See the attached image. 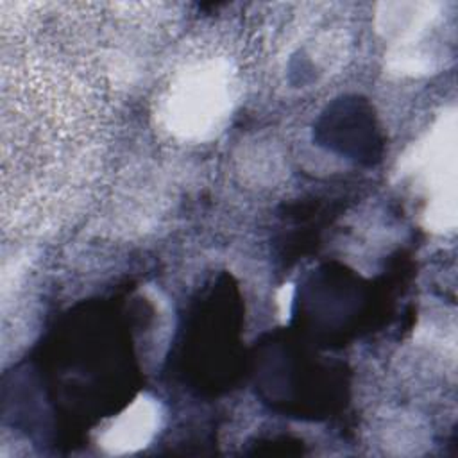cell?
<instances>
[{
  "instance_id": "obj_1",
  "label": "cell",
  "mask_w": 458,
  "mask_h": 458,
  "mask_svg": "<svg viewBox=\"0 0 458 458\" xmlns=\"http://www.w3.org/2000/svg\"><path fill=\"white\" fill-rule=\"evenodd\" d=\"M318 131L327 145L358 161L372 163L381 152V138L374 116L365 102L342 98L324 114Z\"/></svg>"
}]
</instances>
